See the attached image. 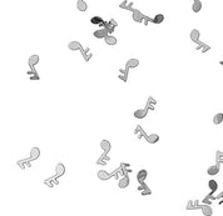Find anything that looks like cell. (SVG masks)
<instances>
[{"instance_id": "6da1fadb", "label": "cell", "mask_w": 223, "mask_h": 216, "mask_svg": "<svg viewBox=\"0 0 223 216\" xmlns=\"http://www.w3.org/2000/svg\"><path fill=\"white\" fill-rule=\"evenodd\" d=\"M132 18H133V20H134V21H137V23H142L143 19H144V15H143L138 9H133V10H132Z\"/></svg>"}, {"instance_id": "7a4b0ae2", "label": "cell", "mask_w": 223, "mask_h": 216, "mask_svg": "<svg viewBox=\"0 0 223 216\" xmlns=\"http://www.w3.org/2000/svg\"><path fill=\"white\" fill-rule=\"evenodd\" d=\"M189 38H191V40L193 41V43H199V38H201L199 30H198V29H193L191 31V34H189Z\"/></svg>"}, {"instance_id": "3957f363", "label": "cell", "mask_w": 223, "mask_h": 216, "mask_svg": "<svg viewBox=\"0 0 223 216\" xmlns=\"http://www.w3.org/2000/svg\"><path fill=\"white\" fill-rule=\"evenodd\" d=\"M93 35H94V38H97V39H105L108 36V31L105 29H98L93 33Z\"/></svg>"}, {"instance_id": "277c9868", "label": "cell", "mask_w": 223, "mask_h": 216, "mask_svg": "<svg viewBox=\"0 0 223 216\" xmlns=\"http://www.w3.org/2000/svg\"><path fill=\"white\" fill-rule=\"evenodd\" d=\"M68 49L71 51H77V50H83V46L79 41H70L68 44Z\"/></svg>"}, {"instance_id": "5b68a950", "label": "cell", "mask_w": 223, "mask_h": 216, "mask_svg": "<svg viewBox=\"0 0 223 216\" xmlns=\"http://www.w3.org/2000/svg\"><path fill=\"white\" fill-rule=\"evenodd\" d=\"M138 65H139V60L135 59V58H132V59H129L128 61H127L125 68L127 69H134V68L138 66Z\"/></svg>"}, {"instance_id": "8992f818", "label": "cell", "mask_w": 223, "mask_h": 216, "mask_svg": "<svg viewBox=\"0 0 223 216\" xmlns=\"http://www.w3.org/2000/svg\"><path fill=\"white\" fill-rule=\"evenodd\" d=\"M118 186L119 189H127L129 186V177L128 176H123L119 179V182H118Z\"/></svg>"}, {"instance_id": "52a82bcc", "label": "cell", "mask_w": 223, "mask_h": 216, "mask_svg": "<svg viewBox=\"0 0 223 216\" xmlns=\"http://www.w3.org/2000/svg\"><path fill=\"white\" fill-rule=\"evenodd\" d=\"M100 149L103 150L104 153H108L109 150L112 149V144H110V141L109 140H107V139H103L100 141Z\"/></svg>"}, {"instance_id": "ba28073f", "label": "cell", "mask_w": 223, "mask_h": 216, "mask_svg": "<svg viewBox=\"0 0 223 216\" xmlns=\"http://www.w3.org/2000/svg\"><path fill=\"white\" fill-rule=\"evenodd\" d=\"M203 8V4L201 0H193V4H192V10H193V13H199Z\"/></svg>"}, {"instance_id": "9c48e42d", "label": "cell", "mask_w": 223, "mask_h": 216, "mask_svg": "<svg viewBox=\"0 0 223 216\" xmlns=\"http://www.w3.org/2000/svg\"><path fill=\"white\" fill-rule=\"evenodd\" d=\"M219 172V166L218 165H210L207 169V174L209 176H216Z\"/></svg>"}, {"instance_id": "30bf717a", "label": "cell", "mask_w": 223, "mask_h": 216, "mask_svg": "<svg viewBox=\"0 0 223 216\" xmlns=\"http://www.w3.org/2000/svg\"><path fill=\"white\" fill-rule=\"evenodd\" d=\"M133 115H134L135 119H144L147 116V110L146 109H137L133 112Z\"/></svg>"}, {"instance_id": "8fae6325", "label": "cell", "mask_w": 223, "mask_h": 216, "mask_svg": "<svg viewBox=\"0 0 223 216\" xmlns=\"http://www.w3.org/2000/svg\"><path fill=\"white\" fill-rule=\"evenodd\" d=\"M201 210H202V214L204 216H212L213 215V209H212V206H209V205H203L201 207Z\"/></svg>"}, {"instance_id": "7c38bea8", "label": "cell", "mask_w": 223, "mask_h": 216, "mask_svg": "<svg viewBox=\"0 0 223 216\" xmlns=\"http://www.w3.org/2000/svg\"><path fill=\"white\" fill-rule=\"evenodd\" d=\"M40 156V149L39 147H33L30 150V159L32 160H38Z\"/></svg>"}, {"instance_id": "4fadbf2b", "label": "cell", "mask_w": 223, "mask_h": 216, "mask_svg": "<svg viewBox=\"0 0 223 216\" xmlns=\"http://www.w3.org/2000/svg\"><path fill=\"white\" fill-rule=\"evenodd\" d=\"M55 174H57V176H63L64 175V174H65V166H64V164H62V163L57 164V166H55Z\"/></svg>"}, {"instance_id": "5bb4252c", "label": "cell", "mask_w": 223, "mask_h": 216, "mask_svg": "<svg viewBox=\"0 0 223 216\" xmlns=\"http://www.w3.org/2000/svg\"><path fill=\"white\" fill-rule=\"evenodd\" d=\"M77 8L79 11H87L88 10V4L85 0H78L77 1Z\"/></svg>"}, {"instance_id": "9a60e30c", "label": "cell", "mask_w": 223, "mask_h": 216, "mask_svg": "<svg viewBox=\"0 0 223 216\" xmlns=\"http://www.w3.org/2000/svg\"><path fill=\"white\" fill-rule=\"evenodd\" d=\"M147 176H148V171L144 170V169L139 170V172L137 174V179H138V181H139V182H143L144 180L147 179Z\"/></svg>"}, {"instance_id": "2e32d148", "label": "cell", "mask_w": 223, "mask_h": 216, "mask_svg": "<svg viewBox=\"0 0 223 216\" xmlns=\"http://www.w3.org/2000/svg\"><path fill=\"white\" fill-rule=\"evenodd\" d=\"M97 176H98V179L99 180H102V181H105V180H108L110 177V175L108 174L105 170H99L98 172H97Z\"/></svg>"}, {"instance_id": "e0dca14e", "label": "cell", "mask_w": 223, "mask_h": 216, "mask_svg": "<svg viewBox=\"0 0 223 216\" xmlns=\"http://www.w3.org/2000/svg\"><path fill=\"white\" fill-rule=\"evenodd\" d=\"M105 41V44L107 45H109V46H114L117 44V38L116 36H113V35H108V36L104 39Z\"/></svg>"}, {"instance_id": "ac0fdd59", "label": "cell", "mask_w": 223, "mask_h": 216, "mask_svg": "<svg viewBox=\"0 0 223 216\" xmlns=\"http://www.w3.org/2000/svg\"><path fill=\"white\" fill-rule=\"evenodd\" d=\"M147 141L149 144H155V142H158L159 141V135L158 134H150L147 136Z\"/></svg>"}, {"instance_id": "d6986e66", "label": "cell", "mask_w": 223, "mask_h": 216, "mask_svg": "<svg viewBox=\"0 0 223 216\" xmlns=\"http://www.w3.org/2000/svg\"><path fill=\"white\" fill-rule=\"evenodd\" d=\"M39 63V55H37V54H34V55H32L29 58V65L30 66H35V65H37Z\"/></svg>"}, {"instance_id": "ffe728a7", "label": "cell", "mask_w": 223, "mask_h": 216, "mask_svg": "<svg viewBox=\"0 0 223 216\" xmlns=\"http://www.w3.org/2000/svg\"><path fill=\"white\" fill-rule=\"evenodd\" d=\"M223 123V114H216L213 116V124L214 125H219Z\"/></svg>"}, {"instance_id": "44dd1931", "label": "cell", "mask_w": 223, "mask_h": 216, "mask_svg": "<svg viewBox=\"0 0 223 216\" xmlns=\"http://www.w3.org/2000/svg\"><path fill=\"white\" fill-rule=\"evenodd\" d=\"M208 188L212 190V191H217V189H218V182L216 181V180H209L208 181Z\"/></svg>"}, {"instance_id": "7402d4cb", "label": "cell", "mask_w": 223, "mask_h": 216, "mask_svg": "<svg viewBox=\"0 0 223 216\" xmlns=\"http://www.w3.org/2000/svg\"><path fill=\"white\" fill-rule=\"evenodd\" d=\"M163 21H164V15L163 14H157L153 18V23L154 24H162Z\"/></svg>"}, {"instance_id": "603a6c76", "label": "cell", "mask_w": 223, "mask_h": 216, "mask_svg": "<svg viewBox=\"0 0 223 216\" xmlns=\"http://www.w3.org/2000/svg\"><path fill=\"white\" fill-rule=\"evenodd\" d=\"M90 23L92 24H103V19H102L100 16H93L92 19H90Z\"/></svg>"}, {"instance_id": "cb8c5ba5", "label": "cell", "mask_w": 223, "mask_h": 216, "mask_svg": "<svg viewBox=\"0 0 223 216\" xmlns=\"http://www.w3.org/2000/svg\"><path fill=\"white\" fill-rule=\"evenodd\" d=\"M194 207H196V205H194V204H193V201H192V200H191V201L188 202V205H187V210H193Z\"/></svg>"}]
</instances>
